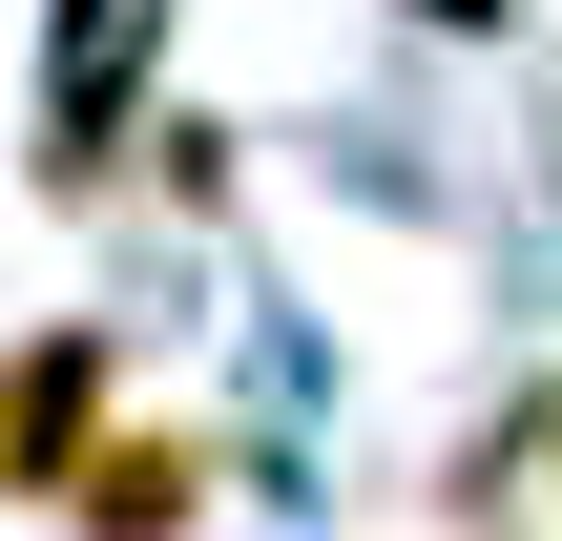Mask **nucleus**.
Wrapping results in <instances>:
<instances>
[{
  "mask_svg": "<svg viewBox=\"0 0 562 541\" xmlns=\"http://www.w3.org/2000/svg\"><path fill=\"white\" fill-rule=\"evenodd\" d=\"M125 438V334L104 313H42V334H0V500L21 521H63V480Z\"/></svg>",
  "mask_w": 562,
  "mask_h": 541,
  "instance_id": "f257e3e1",
  "label": "nucleus"
},
{
  "mask_svg": "<svg viewBox=\"0 0 562 541\" xmlns=\"http://www.w3.org/2000/svg\"><path fill=\"white\" fill-rule=\"evenodd\" d=\"M146 188H167V208H229V125L167 104V125H146Z\"/></svg>",
  "mask_w": 562,
  "mask_h": 541,
  "instance_id": "7ed1b4c3",
  "label": "nucleus"
},
{
  "mask_svg": "<svg viewBox=\"0 0 562 541\" xmlns=\"http://www.w3.org/2000/svg\"><path fill=\"white\" fill-rule=\"evenodd\" d=\"M229 500V438H188V417H125L83 480H63V541H188Z\"/></svg>",
  "mask_w": 562,
  "mask_h": 541,
  "instance_id": "f03ea898",
  "label": "nucleus"
},
{
  "mask_svg": "<svg viewBox=\"0 0 562 541\" xmlns=\"http://www.w3.org/2000/svg\"><path fill=\"white\" fill-rule=\"evenodd\" d=\"M0 334H21V313H0Z\"/></svg>",
  "mask_w": 562,
  "mask_h": 541,
  "instance_id": "39448f33",
  "label": "nucleus"
},
{
  "mask_svg": "<svg viewBox=\"0 0 562 541\" xmlns=\"http://www.w3.org/2000/svg\"><path fill=\"white\" fill-rule=\"evenodd\" d=\"M521 438H542V521H562V375H542V396H521Z\"/></svg>",
  "mask_w": 562,
  "mask_h": 541,
  "instance_id": "20e7f679",
  "label": "nucleus"
}]
</instances>
